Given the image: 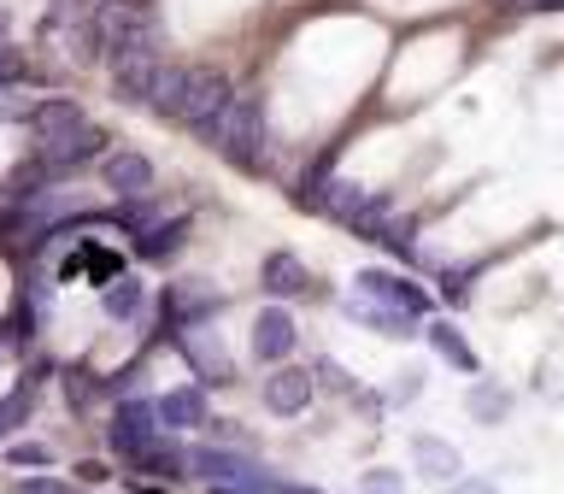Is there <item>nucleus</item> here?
I'll return each mask as SVG.
<instances>
[{"instance_id":"obj_1","label":"nucleus","mask_w":564,"mask_h":494,"mask_svg":"<svg viewBox=\"0 0 564 494\" xmlns=\"http://www.w3.org/2000/svg\"><path fill=\"white\" fill-rule=\"evenodd\" d=\"M306 189H312V194H306L312 212H324V218L359 229L365 241H377L382 229H388V194L365 189V183H347V176H324V171H317Z\"/></svg>"},{"instance_id":"obj_2","label":"nucleus","mask_w":564,"mask_h":494,"mask_svg":"<svg viewBox=\"0 0 564 494\" xmlns=\"http://www.w3.org/2000/svg\"><path fill=\"white\" fill-rule=\"evenodd\" d=\"M95 24L112 47V60H130V53H159L165 42V24H159V7L153 0H100Z\"/></svg>"},{"instance_id":"obj_3","label":"nucleus","mask_w":564,"mask_h":494,"mask_svg":"<svg viewBox=\"0 0 564 494\" xmlns=\"http://www.w3.org/2000/svg\"><path fill=\"white\" fill-rule=\"evenodd\" d=\"M229 106H236V88H229L224 71H188V88H183V106H176V124H188L194 136L218 141Z\"/></svg>"},{"instance_id":"obj_4","label":"nucleus","mask_w":564,"mask_h":494,"mask_svg":"<svg viewBox=\"0 0 564 494\" xmlns=\"http://www.w3.org/2000/svg\"><path fill=\"white\" fill-rule=\"evenodd\" d=\"M264 141H271V130H264V100L259 95H236V106H229V118L218 130V153L229 159V165L253 171L264 159Z\"/></svg>"},{"instance_id":"obj_5","label":"nucleus","mask_w":564,"mask_h":494,"mask_svg":"<svg viewBox=\"0 0 564 494\" xmlns=\"http://www.w3.org/2000/svg\"><path fill=\"white\" fill-rule=\"evenodd\" d=\"M359 294L365 300H377V307H394V312H405V318H430V289H417V282H405V277H394V271H377V265H370V271H359Z\"/></svg>"},{"instance_id":"obj_6","label":"nucleus","mask_w":564,"mask_h":494,"mask_svg":"<svg viewBox=\"0 0 564 494\" xmlns=\"http://www.w3.org/2000/svg\"><path fill=\"white\" fill-rule=\"evenodd\" d=\"M165 60L159 53H130V60H112V88H118V100H130V106H153L159 100V83H165Z\"/></svg>"},{"instance_id":"obj_7","label":"nucleus","mask_w":564,"mask_h":494,"mask_svg":"<svg viewBox=\"0 0 564 494\" xmlns=\"http://www.w3.org/2000/svg\"><path fill=\"white\" fill-rule=\"evenodd\" d=\"M100 148H106V136L83 118V124H70V130H59V136L35 141V159H42L47 171H70V165H83V159H95Z\"/></svg>"},{"instance_id":"obj_8","label":"nucleus","mask_w":564,"mask_h":494,"mask_svg":"<svg viewBox=\"0 0 564 494\" xmlns=\"http://www.w3.org/2000/svg\"><path fill=\"white\" fill-rule=\"evenodd\" d=\"M106 430H112V448H118V453H130V459L148 453L153 441H159V406H148V400H123Z\"/></svg>"},{"instance_id":"obj_9","label":"nucleus","mask_w":564,"mask_h":494,"mask_svg":"<svg viewBox=\"0 0 564 494\" xmlns=\"http://www.w3.org/2000/svg\"><path fill=\"white\" fill-rule=\"evenodd\" d=\"M294 342H300V330H294V318L282 312V307H271V312L253 318V359H259V365H289Z\"/></svg>"},{"instance_id":"obj_10","label":"nucleus","mask_w":564,"mask_h":494,"mask_svg":"<svg viewBox=\"0 0 564 494\" xmlns=\"http://www.w3.org/2000/svg\"><path fill=\"white\" fill-rule=\"evenodd\" d=\"M312 370H300V365H276V377H264V406L282 418H294V412H306L312 406Z\"/></svg>"},{"instance_id":"obj_11","label":"nucleus","mask_w":564,"mask_h":494,"mask_svg":"<svg viewBox=\"0 0 564 494\" xmlns=\"http://www.w3.org/2000/svg\"><path fill=\"white\" fill-rule=\"evenodd\" d=\"M53 176H59V171H47L42 159H24V165H12V171H7V183H0V206L30 212V206L53 189Z\"/></svg>"},{"instance_id":"obj_12","label":"nucleus","mask_w":564,"mask_h":494,"mask_svg":"<svg viewBox=\"0 0 564 494\" xmlns=\"http://www.w3.org/2000/svg\"><path fill=\"white\" fill-rule=\"evenodd\" d=\"M153 183V165L141 153H112L106 159V189L118 194V201H135V194H148Z\"/></svg>"},{"instance_id":"obj_13","label":"nucleus","mask_w":564,"mask_h":494,"mask_svg":"<svg viewBox=\"0 0 564 494\" xmlns=\"http://www.w3.org/2000/svg\"><path fill=\"white\" fill-rule=\"evenodd\" d=\"M153 406H159V423H165V430H194V423H212L200 388H171V395L153 400Z\"/></svg>"},{"instance_id":"obj_14","label":"nucleus","mask_w":564,"mask_h":494,"mask_svg":"<svg viewBox=\"0 0 564 494\" xmlns=\"http://www.w3.org/2000/svg\"><path fill=\"white\" fill-rule=\"evenodd\" d=\"M183 236H188V224H183V218H159V224H148V229L135 236V259H148V265L171 259L176 247H183Z\"/></svg>"},{"instance_id":"obj_15","label":"nucleus","mask_w":564,"mask_h":494,"mask_svg":"<svg viewBox=\"0 0 564 494\" xmlns=\"http://www.w3.org/2000/svg\"><path fill=\"white\" fill-rule=\"evenodd\" d=\"M306 265H300V254H271L264 259V289H271L276 300H289V294H300L306 289Z\"/></svg>"},{"instance_id":"obj_16","label":"nucleus","mask_w":564,"mask_h":494,"mask_svg":"<svg viewBox=\"0 0 564 494\" xmlns=\"http://www.w3.org/2000/svg\"><path fill=\"white\" fill-rule=\"evenodd\" d=\"M412 459L423 465V476H435V483H447V488H453V476H458V453L447 448V441L417 436V441H412Z\"/></svg>"},{"instance_id":"obj_17","label":"nucleus","mask_w":564,"mask_h":494,"mask_svg":"<svg viewBox=\"0 0 564 494\" xmlns=\"http://www.w3.org/2000/svg\"><path fill=\"white\" fill-rule=\"evenodd\" d=\"M347 312L365 318V324H377L382 335H417V318H405V312H394V307H377V300H365V294H352Z\"/></svg>"},{"instance_id":"obj_18","label":"nucleus","mask_w":564,"mask_h":494,"mask_svg":"<svg viewBox=\"0 0 564 494\" xmlns=\"http://www.w3.org/2000/svg\"><path fill=\"white\" fill-rule=\"evenodd\" d=\"M183 353L206 370V383H236V377L224 370V359H218V347H212V335H206V330H188V335H183Z\"/></svg>"},{"instance_id":"obj_19","label":"nucleus","mask_w":564,"mask_h":494,"mask_svg":"<svg viewBox=\"0 0 564 494\" xmlns=\"http://www.w3.org/2000/svg\"><path fill=\"white\" fill-rule=\"evenodd\" d=\"M423 335H430V347L441 353V359H453L458 370H465V377H476V353H470L465 342H458V330H453V324H430Z\"/></svg>"},{"instance_id":"obj_20","label":"nucleus","mask_w":564,"mask_h":494,"mask_svg":"<svg viewBox=\"0 0 564 494\" xmlns=\"http://www.w3.org/2000/svg\"><path fill=\"white\" fill-rule=\"evenodd\" d=\"M70 124H83V112L70 100H42V106H35V118H30V130H35V141H42V136L70 130Z\"/></svg>"},{"instance_id":"obj_21","label":"nucleus","mask_w":564,"mask_h":494,"mask_svg":"<svg viewBox=\"0 0 564 494\" xmlns=\"http://www.w3.org/2000/svg\"><path fill=\"white\" fill-rule=\"evenodd\" d=\"M135 471H153V476H165V483H171V476L188 471V453H176L171 441H153L148 453H135Z\"/></svg>"},{"instance_id":"obj_22","label":"nucleus","mask_w":564,"mask_h":494,"mask_svg":"<svg viewBox=\"0 0 564 494\" xmlns=\"http://www.w3.org/2000/svg\"><path fill=\"white\" fill-rule=\"evenodd\" d=\"M141 307H148V289H141L135 277H118L112 289H106V312L112 318H141Z\"/></svg>"},{"instance_id":"obj_23","label":"nucleus","mask_w":564,"mask_h":494,"mask_svg":"<svg viewBox=\"0 0 564 494\" xmlns=\"http://www.w3.org/2000/svg\"><path fill=\"white\" fill-rule=\"evenodd\" d=\"M77 265H83L88 277H100V289H112V282H118V271H123V265H118V254H106V247H83V254L70 259L65 271H77Z\"/></svg>"},{"instance_id":"obj_24","label":"nucleus","mask_w":564,"mask_h":494,"mask_svg":"<svg viewBox=\"0 0 564 494\" xmlns=\"http://www.w3.org/2000/svg\"><path fill=\"white\" fill-rule=\"evenodd\" d=\"M18 83H24V53L0 42V88H18Z\"/></svg>"},{"instance_id":"obj_25","label":"nucleus","mask_w":564,"mask_h":494,"mask_svg":"<svg viewBox=\"0 0 564 494\" xmlns=\"http://www.w3.org/2000/svg\"><path fill=\"white\" fill-rule=\"evenodd\" d=\"M12 118H35V106L24 95H12V88H0V124H12Z\"/></svg>"},{"instance_id":"obj_26","label":"nucleus","mask_w":564,"mask_h":494,"mask_svg":"<svg viewBox=\"0 0 564 494\" xmlns=\"http://www.w3.org/2000/svg\"><path fill=\"white\" fill-rule=\"evenodd\" d=\"M7 459H12V465H47V459H53V453L42 448V441H18V448H12Z\"/></svg>"},{"instance_id":"obj_27","label":"nucleus","mask_w":564,"mask_h":494,"mask_svg":"<svg viewBox=\"0 0 564 494\" xmlns=\"http://www.w3.org/2000/svg\"><path fill=\"white\" fill-rule=\"evenodd\" d=\"M18 494H70V488L53 483V476H30V483H18Z\"/></svg>"},{"instance_id":"obj_28","label":"nucleus","mask_w":564,"mask_h":494,"mask_svg":"<svg viewBox=\"0 0 564 494\" xmlns=\"http://www.w3.org/2000/svg\"><path fill=\"white\" fill-rule=\"evenodd\" d=\"M312 377H324V383H335V388H341V383H347V370H341V365H335V359H324V365H317V370H312Z\"/></svg>"},{"instance_id":"obj_29","label":"nucleus","mask_w":564,"mask_h":494,"mask_svg":"<svg viewBox=\"0 0 564 494\" xmlns=\"http://www.w3.org/2000/svg\"><path fill=\"white\" fill-rule=\"evenodd\" d=\"M77 476H83V483H106V465H100V459H83Z\"/></svg>"},{"instance_id":"obj_30","label":"nucleus","mask_w":564,"mask_h":494,"mask_svg":"<svg viewBox=\"0 0 564 494\" xmlns=\"http://www.w3.org/2000/svg\"><path fill=\"white\" fill-rule=\"evenodd\" d=\"M370 488H377V494H394L400 483H394V471H370Z\"/></svg>"},{"instance_id":"obj_31","label":"nucleus","mask_w":564,"mask_h":494,"mask_svg":"<svg viewBox=\"0 0 564 494\" xmlns=\"http://www.w3.org/2000/svg\"><path fill=\"white\" fill-rule=\"evenodd\" d=\"M447 494H500V488H494V483H453Z\"/></svg>"},{"instance_id":"obj_32","label":"nucleus","mask_w":564,"mask_h":494,"mask_svg":"<svg viewBox=\"0 0 564 494\" xmlns=\"http://www.w3.org/2000/svg\"><path fill=\"white\" fill-rule=\"evenodd\" d=\"M18 218H24V212H12V206H0V241H7V229H12Z\"/></svg>"},{"instance_id":"obj_33","label":"nucleus","mask_w":564,"mask_h":494,"mask_svg":"<svg viewBox=\"0 0 564 494\" xmlns=\"http://www.w3.org/2000/svg\"><path fill=\"white\" fill-rule=\"evenodd\" d=\"M212 494H259V488H247V483H212Z\"/></svg>"},{"instance_id":"obj_34","label":"nucleus","mask_w":564,"mask_h":494,"mask_svg":"<svg viewBox=\"0 0 564 494\" xmlns=\"http://www.w3.org/2000/svg\"><path fill=\"white\" fill-rule=\"evenodd\" d=\"M271 494H317V488H306V483H271Z\"/></svg>"},{"instance_id":"obj_35","label":"nucleus","mask_w":564,"mask_h":494,"mask_svg":"<svg viewBox=\"0 0 564 494\" xmlns=\"http://www.w3.org/2000/svg\"><path fill=\"white\" fill-rule=\"evenodd\" d=\"M0 42H7V12H0Z\"/></svg>"},{"instance_id":"obj_36","label":"nucleus","mask_w":564,"mask_h":494,"mask_svg":"<svg viewBox=\"0 0 564 494\" xmlns=\"http://www.w3.org/2000/svg\"><path fill=\"white\" fill-rule=\"evenodd\" d=\"M0 436H7V418H0Z\"/></svg>"}]
</instances>
